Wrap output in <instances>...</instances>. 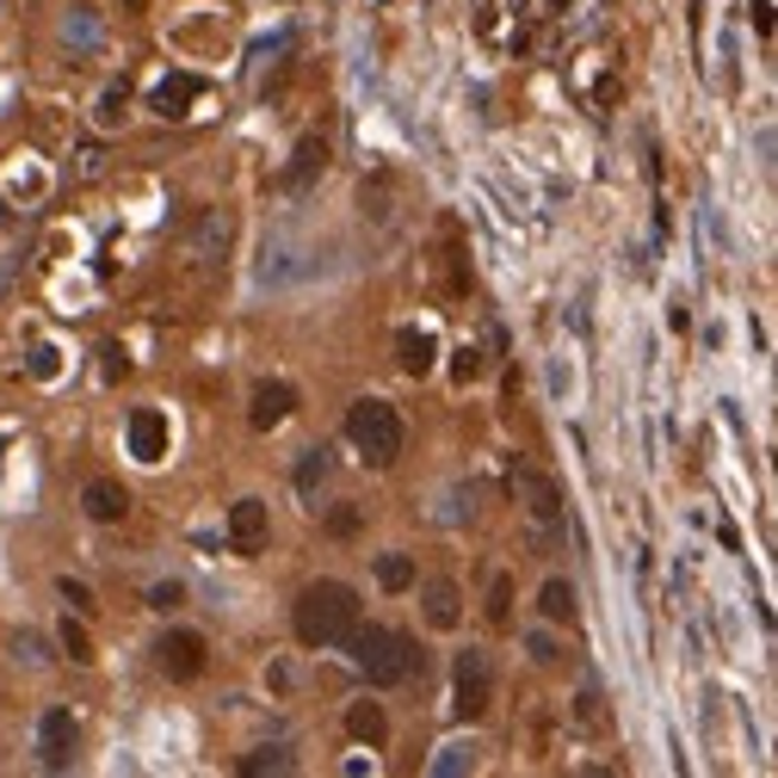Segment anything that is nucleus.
<instances>
[{"label": "nucleus", "mask_w": 778, "mask_h": 778, "mask_svg": "<svg viewBox=\"0 0 778 778\" xmlns=\"http://www.w3.org/2000/svg\"><path fill=\"white\" fill-rule=\"evenodd\" d=\"M130 457H137V464H161V457H168V421H161L155 408H137V414H130Z\"/></svg>", "instance_id": "10"}, {"label": "nucleus", "mask_w": 778, "mask_h": 778, "mask_svg": "<svg viewBox=\"0 0 778 778\" xmlns=\"http://www.w3.org/2000/svg\"><path fill=\"white\" fill-rule=\"evenodd\" d=\"M32 377H56V346H32Z\"/></svg>", "instance_id": "29"}, {"label": "nucleus", "mask_w": 778, "mask_h": 778, "mask_svg": "<svg viewBox=\"0 0 778 778\" xmlns=\"http://www.w3.org/2000/svg\"><path fill=\"white\" fill-rule=\"evenodd\" d=\"M266 531H272V519H266V500H235L229 507V544L241 550V557H260L266 550Z\"/></svg>", "instance_id": "6"}, {"label": "nucleus", "mask_w": 778, "mask_h": 778, "mask_svg": "<svg viewBox=\"0 0 778 778\" xmlns=\"http://www.w3.org/2000/svg\"><path fill=\"white\" fill-rule=\"evenodd\" d=\"M80 507H87V519H99V526H118V519L130 514V488L111 483V476H94V483L80 488Z\"/></svg>", "instance_id": "7"}, {"label": "nucleus", "mask_w": 778, "mask_h": 778, "mask_svg": "<svg viewBox=\"0 0 778 778\" xmlns=\"http://www.w3.org/2000/svg\"><path fill=\"white\" fill-rule=\"evenodd\" d=\"M322 168H327V142L303 137L296 142V155H291V168H284V192H310V180H322Z\"/></svg>", "instance_id": "13"}, {"label": "nucleus", "mask_w": 778, "mask_h": 778, "mask_svg": "<svg viewBox=\"0 0 778 778\" xmlns=\"http://www.w3.org/2000/svg\"><path fill=\"white\" fill-rule=\"evenodd\" d=\"M396 365H402L408 377H426L433 371V334H426V327H402V334H396Z\"/></svg>", "instance_id": "15"}, {"label": "nucleus", "mask_w": 778, "mask_h": 778, "mask_svg": "<svg viewBox=\"0 0 778 778\" xmlns=\"http://www.w3.org/2000/svg\"><path fill=\"white\" fill-rule=\"evenodd\" d=\"M538 612H544L550 624H575V587L569 581H544V593H538Z\"/></svg>", "instance_id": "17"}, {"label": "nucleus", "mask_w": 778, "mask_h": 778, "mask_svg": "<svg viewBox=\"0 0 778 778\" xmlns=\"http://www.w3.org/2000/svg\"><path fill=\"white\" fill-rule=\"evenodd\" d=\"M75 716L56 704V711H44V723H37V754H44V766H68V754H75Z\"/></svg>", "instance_id": "8"}, {"label": "nucleus", "mask_w": 778, "mask_h": 778, "mask_svg": "<svg viewBox=\"0 0 778 778\" xmlns=\"http://www.w3.org/2000/svg\"><path fill=\"white\" fill-rule=\"evenodd\" d=\"M457 766H464V772L476 766L469 760V747H445V760H433V772H457Z\"/></svg>", "instance_id": "28"}, {"label": "nucleus", "mask_w": 778, "mask_h": 778, "mask_svg": "<svg viewBox=\"0 0 778 778\" xmlns=\"http://www.w3.org/2000/svg\"><path fill=\"white\" fill-rule=\"evenodd\" d=\"M99 358H106V377H125V371H130V358H125V346H106V353H99Z\"/></svg>", "instance_id": "31"}, {"label": "nucleus", "mask_w": 778, "mask_h": 778, "mask_svg": "<svg viewBox=\"0 0 778 778\" xmlns=\"http://www.w3.org/2000/svg\"><path fill=\"white\" fill-rule=\"evenodd\" d=\"M63 599H68L75 612H94V593H87V581H68V575H63Z\"/></svg>", "instance_id": "27"}, {"label": "nucleus", "mask_w": 778, "mask_h": 778, "mask_svg": "<svg viewBox=\"0 0 778 778\" xmlns=\"http://www.w3.org/2000/svg\"><path fill=\"white\" fill-rule=\"evenodd\" d=\"M426 624H433V630H457V624H464L457 581H426Z\"/></svg>", "instance_id": "14"}, {"label": "nucleus", "mask_w": 778, "mask_h": 778, "mask_svg": "<svg viewBox=\"0 0 778 778\" xmlns=\"http://www.w3.org/2000/svg\"><path fill=\"white\" fill-rule=\"evenodd\" d=\"M155 668L168 673V680H198V673H204V637H198V630H161Z\"/></svg>", "instance_id": "5"}, {"label": "nucleus", "mask_w": 778, "mask_h": 778, "mask_svg": "<svg viewBox=\"0 0 778 778\" xmlns=\"http://www.w3.org/2000/svg\"><path fill=\"white\" fill-rule=\"evenodd\" d=\"M63 649H68V661H94V642H87V630H80V624H68V618H63Z\"/></svg>", "instance_id": "23"}, {"label": "nucleus", "mask_w": 778, "mask_h": 778, "mask_svg": "<svg viewBox=\"0 0 778 778\" xmlns=\"http://www.w3.org/2000/svg\"><path fill=\"white\" fill-rule=\"evenodd\" d=\"M514 488H526L531 514L544 519V526H562V488L550 483V476H538V469H514Z\"/></svg>", "instance_id": "12"}, {"label": "nucleus", "mask_w": 778, "mask_h": 778, "mask_svg": "<svg viewBox=\"0 0 778 778\" xmlns=\"http://www.w3.org/2000/svg\"><path fill=\"white\" fill-rule=\"evenodd\" d=\"M452 711L464 716V723H476V716H488V704H495V661H488L483 649H464L457 655V673H452Z\"/></svg>", "instance_id": "4"}, {"label": "nucleus", "mask_w": 778, "mask_h": 778, "mask_svg": "<svg viewBox=\"0 0 778 778\" xmlns=\"http://www.w3.org/2000/svg\"><path fill=\"white\" fill-rule=\"evenodd\" d=\"M198 94H204V80H198V75H168L155 94H149V106H155V118H173V125H180V118H192Z\"/></svg>", "instance_id": "9"}, {"label": "nucleus", "mask_w": 778, "mask_h": 778, "mask_svg": "<svg viewBox=\"0 0 778 778\" xmlns=\"http://www.w3.org/2000/svg\"><path fill=\"white\" fill-rule=\"evenodd\" d=\"M747 19H754V32H760V37H772V0H754Z\"/></svg>", "instance_id": "30"}, {"label": "nucleus", "mask_w": 778, "mask_h": 778, "mask_svg": "<svg viewBox=\"0 0 778 778\" xmlns=\"http://www.w3.org/2000/svg\"><path fill=\"white\" fill-rule=\"evenodd\" d=\"M327 531H334V538H353V531H358V507H334V514H327Z\"/></svg>", "instance_id": "26"}, {"label": "nucleus", "mask_w": 778, "mask_h": 778, "mask_svg": "<svg viewBox=\"0 0 778 778\" xmlns=\"http://www.w3.org/2000/svg\"><path fill=\"white\" fill-rule=\"evenodd\" d=\"M296 642L303 649H341L346 637L358 630V593L346 581H310V587L296 593Z\"/></svg>", "instance_id": "1"}, {"label": "nucleus", "mask_w": 778, "mask_h": 778, "mask_svg": "<svg viewBox=\"0 0 778 778\" xmlns=\"http://www.w3.org/2000/svg\"><path fill=\"white\" fill-rule=\"evenodd\" d=\"M341 649H353V668L365 673V685H402L426 668L421 642L408 637V630H389V624H365V630H353Z\"/></svg>", "instance_id": "2"}, {"label": "nucleus", "mask_w": 778, "mask_h": 778, "mask_svg": "<svg viewBox=\"0 0 778 778\" xmlns=\"http://www.w3.org/2000/svg\"><path fill=\"white\" fill-rule=\"evenodd\" d=\"M452 377H457V383H476V377H483V353H476V346H464V353L452 358Z\"/></svg>", "instance_id": "24"}, {"label": "nucleus", "mask_w": 778, "mask_h": 778, "mask_svg": "<svg viewBox=\"0 0 778 778\" xmlns=\"http://www.w3.org/2000/svg\"><path fill=\"white\" fill-rule=\"evenodd\" d=\"M377 587H383V593H408V587H414V557L383 550V557H377Z\"/></svg>", "instance_id": "16"}, {"label": "nucleus", "mask_w": 778, "mask_h": 778, "mask_svg": "<svg viewBox=\"0 0 778 778\" xmlns=\"http://www.w3.org/2000/svg\"><path fill=\"white\" fill-rule=\"evenodd\" d=\"M291 754H284V747H260V754H248V760H241V772L248 778H260V772H291Z\"/></svg>", "instance_id": "20"}, {"label": "nucleus", "mask_w": 778, "mask_h": 778, "mask_svg": "<svg viewBox=\"0 0 778 778\" xmlns=\"http://www.w3.org/2000/svg\"><path fill=\"white\" fill-rule=\"evenodd\" d=\"M346 735H353V742H365V747H377L389 735V723H383V711H377V704H353V711H346Z\"/></svg>", "instance_id": "18"}, {"label": "nucleus", "mask_w": 778, "mask_h": 778, "mask_svg": "<svg viewBox=\"0 0 778 778\" xmlns=\"http://www.w3.org/2000/svg\"><path fill=\"white\" fill-rule=\"evenodd\" d=\"M346 439H353V452L371 469H389L402 457V414H396L383 396H358V402L346 408Z\"/></svg>", "instance_id": "3"}, {"label": "nucleus", "mask_w": 778, "mask_h": 778, "mask_svg": "<svg viewBox=\"0 0 778 778\" xmlns=\"http://www.w3.org/2000/svg\"><path fill=\"white\" fill-rule=\"evenodd\" d=\"M180 599H186V587H180V581H155V587H149V606H155V612H173Z\"/></svg>", "instance_id": "25"}, {"label": "nucleus", "mask_w": 778, "mask_h": 778, "mask_svg": "<svg viewBox=\"0 0 778 778\" xmlns=\"http://www.w3.org/2000/svg\"><path fill=\"white\" fill-rule=\"evenodd\" d=\"M488 624H514V575H495V587H488Z\"/></svg>", "instance_id": "19"}, {"label": "nucleus", "mask_w": 778, "mask_h": 778, "mask_svg": "<svg viewBox=\"0 0 778 778\" xmlns=\"http://www.w3.org/2000/svg\"><path fill=\"white\" fill-rule=\"evenodd\" d=\"M327 476V452H310L303 464H296V495H315V483Z\"/></svg>", "instance_id": "22"}, {"label": "nucleus", "mask_w": 778, "mask_h": 778, "mask_svg": "<svg viewBox=\"0 0 778 778\" xmlns=\"http://www.w3.org/2000/svg\"><path fill=\"white\" fill-rule=\"evenodd\" d=\"M125 106H130V87L125 80H118V87H106V94H99V125H118V118H125Z\"/></svg>", "instance_id": "21"}, {"label": "nucleus", "mask_w": 778, "mask_h": 778, "mask_svg": "<svg viewBox=\"0 0 778 778\" xmlns=\"http://www.w3.org/2000/svg\"><path fill=\"white\" fill-rule=\"evenodd\" d=\"M291 408H296V389H291V383H260V389H253L248 421L260 426V433H272V426L291 421Z\"/></svg>", "instance_id": "11"}]
</instances>
